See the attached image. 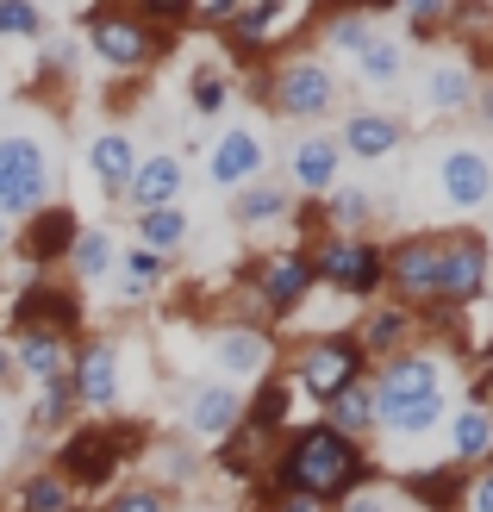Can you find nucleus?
Wrapping results in <instances>:
<instances>
[{"instance_id": "1", "label": "nucleus", "mask_w": 493, "mask_h": 512, "mask_svg": "<svg viewBox=\"0 0 493 512\" xmlns=\"http://www.w3.org/2000/svg\"><path fill=\"white\" fill-rule=\"evenodd\" d=\"M362 475H369V463H362V444L344 438V431L331 425H306L288 438V450L275 456L269 469V494H306V500H344L362 488Z\"/></svg>"}, {"instance_id": "2", "label": "nucleus", "mask_w": 493, "mask_h": 512, "mask_svg": "<svg viewBox=\"0 0 493 512\" xmlns=\"http://www.w3.org/2000/svg\"><path fill=\"white\" fill-rule=\"evenodd\" d=\"M369 400H375V425L400 431V438H419V431H431L444 419V363L425 356V350L387 356Z\"/></svg>"}, {"instance_id": "3", "label": "nucleus", "mask_w": 493, "mask_h": 512, "mask_svg": "<svg viewBox=\"0 0 493 512\" xmlns=\"http://www.w3.org/2000/svg\"><path fill=\"white\" fill-rule=\"evenodd\" d=\"M125 450H132V425H82L69 431L63 450H57V475L75 488H107V481L119 475Z\"/></svg>"}, {"instance_id": "4", "label": "nucleus", "mask_w": 493, "mask_h": 512, "mask_svg": "<svg viewBox=\"0 0 493 512\" xmlns=\"http://www.w3.org/2000/svg\"><path fill=\"white\" fill-rule=\"evenodd\" d=\"M50 194V157L38 138H0V219H32Z\"/></svg>"}, {"instance_id": "5", "label": "nucleus", "mask_w": 493, "mask_h": 512, "mask_svg": "<svg viewBox=\"0 0 493 512\" xmlns=\"http://www.w3.org/2000/svg\"><path fill=\"white\" fill-rule=\"evenodd\" d=\"M313 281H331L337 294H356V300H369L381 288V244L369 238H356V232H331L313 256Z\"/></svg>"}, {"instance_id": "6", "label": "nucleus", "mask_w": 493, "mask_h": 512, "mask_svg": "<svg viewBox=\"0 0 493 512\" xmlns=\"http://www.w3.org/2000/svg\"><path fill=\"white\" fill-rule=\"evenodd\" d=\"M362 344H356V331H319L313 344L300 350V363H294V381L313 400H331L337 388H350V381H362Z\"/></svg>"}, {"instance_id": "7", "label": "nucleus", "mask_w": 493, "mask_h": 512, "mask_svg": "<svg viewBox=\"0 0 493 512\" xmlns=\"http://www.w3.org/2000/svg\"><path fill=\"white\" fill-rule=\"evenodd\" d=\"M487 288V244L475 232H437V300L431 306H469Z\"/></svg>"}, {"instance_id": "8", "label": "nucleus", "mask_w": 493, "mask_h": 512, "mask_svg": "<svg viewBox=\"0 0 493 512\" xmlns=\"http://www.w3.org/2000/svg\"><path fill=\"white\" fill-rule=\"evenodd\" d=\"M381 281H394V300L400 306H431L437 300V232L419 238H400L394 250H381Z\"/></svg>"}, {"instance_id": "9", "label": "nucleus", "mask_w": 493, "mask_h": 512, "mask_svg": "<svg viewBox=\"0 0 493 512\" xmlns=\"http://www.w3.org/2000/svg\"><path fill=\"white\" fill-rule=\"evenodd\" d=\"M331 100H337V75L313 57H294L275 75V113L281 119H319V113H331Z\"/></svg>"}, {"instance_id": "10", "label": "nucleus", "mask_w": 493, "mask_h": 512, "mask_svg": "<svg viewBox=\"0 0 493 512\" xmlns=\"http://www.w3.org/2000/svg\"><path fill=\"white\" fill-rule=\"evenodd\" d=\"M88 44H94V57L100 63H113V69H144L150 57H157V32H150L144 19H119V13H94L88 25Z\"/></svg>"}, {"instance_id": "11", "label": "nucleus", "mask_w": 493, "mask_h": 512, "mask_svg": "<svg viewBox=\"0 0 493 512\" xmlns=\"http://www.w3.org/2000/svg\"><path fill=\"white\" fill-rule=\"evenodd\" d=\"M437 194L450 200L456 213H475L487 207V194H493V163L481 157V150H444V163H437Z\"/></svg>"}, {"instance_id": "12", "label": "nucleus", "mask_w": 493, "mask_h": 512, "mask_svg": "<svg viewBox=\"0 0 493 512\" xmlns=\"http://www.w3.org/2000/svg\"><path fill=\"white\" fill-rule=\"evenodd\" d=\"M319 281H313V263L294 250V256H269L263 269H256V294H263V306L275 319H288V313H300V300L313 294Z\"/></svg>"}, {"instance_id": "13", "label": "nucleus", "mask_w": 493, "mask_h": 512, "mask_svg": "<svg viewBox=\"0 0 493 512\" xmlns=\"http://www.w3.org/2000/svg\"><path fill=\"white\" fill-rule=\"evenodd\" d=\"M181 188H188V169H181V157H138L132 169V182H125V194H132V207L138 213H163L181 200Z\"/></svg>"}, {"instance_id": "14", "label": "nucleus", "mask_w": 493, "mask_h": 512, "mask_svg": "<svg viewBox=\"0 0 493 512\" xmlns=\"http://www.w3.org/2000/svg\"><path fill=\"white\" fill-rule=\"evenodd\" d=\"M75 400L82 406H113L119 400V350L107 338H88L82 350H75Z\"/></svg>"}, {"instance_id": "15", "label": "nucleus", "mask_w": 493, "mask_h": 512, "mask_svg": "<svg viewBox=\"0 0 493 512\" xmlns=\"http://www.w3.org/2000/svg\"><path fill=\"white\" fill-rule=\"evenodd\" d=\"M75 232H82V225H75L69 207H38L32 219H25V232H19V256H25V263H38V269L44 263H63Z\"/></svg>"}, {"instance_id": "16", "label": "nucleus", "mask_w": 493, "mask_h": 512, "mask_svg": "<svg viewBox=\"0 0 493 512\" xmlns=\"http://www.w3.org/2000/svg\"><path fill=\"white\" fill-rule=\"evenodd\" d=\"M75 319H82V300L50 288V281H38V288H25L19 306H13V331H75Z\"/></svg>"}, {"instance_id": "17", "label": "nucleus", "mask_w": 493, "mask_h": 512, "mask_svg": "<svg viewBox=\"0 0 493 512\" xmlns=\"http://www.w3.org/2000/svg\"><path fill=\"white\" fill-rule=\"evenodd\" d=\"M412 331H419V313L412 306H400V300H387V306H375L369 319H362V331H356V344H362V356H406V344H412Z\"/></svg>"}, {"instance_id": "18", "label": "nucleus", "mask_w": 493, "mask_h": 512, "mask_svg": "<svg viewBox=\"0 0 493 512\" xmlns=\"http://www.w3.org/2000/svg\"><path fill=\"white\" fill-rule=\"evenodd\" d=\"M244 419V388H231V381H213V388H200L188 400V431L194 438H231Z\"/></svg>"}, {"instance_id": "19", "label": "nucleus", "mask_w": 493, "mask_h": 512, "mask_svg": "<svg viewBox=\"0 0 493 512\" xmlns=\"http://www.w3.org/2000/svg\"><path fill=\"white\" fill-rule=\"evenodd\" d=\"M263 163H269V150L256 132H225L213 144V182L219 188H250L256 175H263Z\"/></svg>"}, {"instance_id": "20", "label": "nucleus", "mask_w": 493, "mask_h": 512, "mask_svg": "<svg viewBox=\"0 0 493 512\" xmlns=\"http://www.w3.org/2000/svg\"><path fill=\"white\" fill-rule=\"evenodd\" d=\"M337 150H344V157H362V163L394 157V150H400V119H387V113H350L344 132H337Z\"/></svg>"}, {"instance_id": "21", "label": "nucleus", "mask_w": 493, "mask_h": 512, "mask_svg": "<svg viewBox=\"0 0 493 512\" xmlns=\"http://www.w3.org/2000/svg\"><path fill=\"white\" fill-rule=\"evenodd\" d=\"M88 169H94V182L107 194H125V182H132V169H138V144L125 132H100L88 144Z\"/></svg>"}, {"instance_id": "22", "label": "nucleus", "mask_w": 493, "mask_h": 512, "mask_svg": "<svg viewBox=\"0 0 493 512\" xmlns=\"http://www.w3.org/2000/svg\"><path fill=\"white\" fill-rule=\"evenodd\" d=\"M337 138H300L294 144V157H288V175H294V188H306V194H325L331 182H337Z\"/></svg>"}, {"instance_id": "23", "label": "nucleus", "mask_w": 493, "mask_h": 512, "mask_svg": "<svg viewBox=\"0 0 493 512\" xmlns=\"http://www.w3.org/2000/svg\"><path fill=\"white\" fill-rule=\"evenodd\" d=\"M213 356H219V369H225V375L250 381V375H263V369H269V338H263V331H250V325H231V331H219Z\"/></svg>"}, {"instance_id": "24", "label": "nucleus", "mask_w": 493, "mask_h": 512, "mask_svg": "<svg viewBox=\"0 0 493 512\" xmlns=\"http://www.w3.org/2000/svg\"><path fill=\"white\" fill-rule=\"evenodd\" d=\"M13 350V369H25L32 381H50V375H63V331H13L7 338Z\"/></svg>"}, {"instance_id": "25", "label": "nucleus", "mask_w": 493, "mask_h": 512, "mask_svg": "<svg viewBox=\"0 0 493 512\" xmlns=\"http://www.w3.org/2000/svg\"><path fill=\"white\" fill-rule=\"evenodd\" d=\"M462 494H469V481L456 469H425V475L400 481V500H412L419 512H450V506H462Z\"/></svg>"}, {"instance_id": "26", "label": "nucleus", "mask_w": 493, "mask_h": 512, "mask_svg": "<svg viewBox=\"0 0 493 512\" xmlns=\"http://www.w3.org/2000/svg\"><path fill=\"white\" fill-rule=\"evenodd\" d=\"M288 406H294V388L275 375V381H263V388H256V400L244 406V419H238V425L250 431V438H263V444H269L275 431H281V419H288Z\"/></svg>"}, {"instance_id": "27", "label": "nucleus", "mask_w": 493, "mask_h": 512, "mask_svg": "<svg viewBox=\"0 0 493 512\" xmlns=\"http://www.w3.org/2000/svg\"><path fill=\"white\" fill-rule=\"evenodd\" d=\"M319 425H331V431H344V438H356V444H362V431L375 425V400H369V388H362V381L337 388V394L325 400V419H319Z\"/></svg>"}, {"instance_id": "28", "label": "nucleus", "mask_w": 493, "mask_h": 512, "mask_svg": "<svg viewBox=\"0 0 493 512\" xmlns=\"http://www.w3.org/2000/svg\"><path fill=\"white\" fill-rule=\"evenodd\" d=\"M425 100L437 113H462V107H475V69L469 63H437L425 75Z\"/></svg>"}, {"instance_id": "29", "label": "nucleus", "mask_w": 493, "mask_h": 512, "mask_svg": "<svg viewBox=\"0 0 493 512\" xmlns=\"http://www.w3.org/2000/svg\"><path fill=\"white\" fill-rule=\"evenodd\" d=\"M188 244V213L181 207H163V213H138V250L150 256H169Z\"/></svg>"}, {"instance_id": "30", "label": "nucleus", "mask_w": 493, "mask_h": 512, "mask_svg": "<svg viewBox=\"0 0 493 512\" xmlns=\"http://www.w3.org/2000/svg\"><path fill=\"white\" fill-rule=\"evenodd\" d=\"M450 444H456V463H481V456H493V413H487V406H469V413H456Z\"/></svg>"}, {"instance_id": "31", "label": "nucleus", "mask_w": 493, "mask_h": 512, "mask_svg": "<svg viewBox=\"0 0 493 512\" xmlns=\"http://www.w3.org/2000/svg\"><path fill=\"white\" fill-rule=\"evenodd\" d=\"M19 512H75V494L57 469H38L19 481Z\"/></svg>"}, {"instance_id": "32", "label": "nucleus", "mask_w": 493, "mask_h": 512, "mask_svg": "<svg viewBox=\"0 0 493 512\" xmlns=\"http://www.w3.org/2000/svg\"><path fill=\"white\" fill-rule=\"evenodd\" d=\"M69 263H75V275L82 281H100V275H113V232H75V244H69Z\"/></svg>"}, {"instance_id": "33", "label": "nucleus", "mask_w": 493, "mask_h": 512, "mask_svg": "<svg viewBox=\"0 0 493 512\" xmlns=\"http://www.w3.org/2000/svg\"><path fill=\"white\" fill-rule=\"evenodd\" d=\"M75 406H82V400H75V381H69V369H63V375H50V381H44V394H38V413H32V419L50 431V425H63Z\"/></svg>"}, {"instance_id": "34", "label": "nucleus", "mask_w": 493, "mask_h": 512, "mask_svg": "<svg viewBox=\"0 0 493 512\" xmlns=\"http://www.w3.org/2000/svg\"><path fill=\"white\" fill-rule=\"evenodd\" d=\"M369 19H362V13H331L325 19V44L331 50H344V57H362V50H369Z\"/></svg>"}, {"instance_id": "35", "label": "nucleus", "mask_w": 493, "mask_h": 512, "mask_svg": "<svg viewBox=\"0 0 493 512\" xmlns=\"http://www.w3.org/2000/svg\"><path fill=\"white\" fill-rule=\"evenodd\" d=\"M281 213H288V188H244L238 194V219L244 225H263V219H281Z\"/></svg>"}, {"instance_id": "36", "label": "nucleus", "mask_w": 493, "mask_h": 512, "mask_svg": "<svg viewBox=\"0 0 493 512\" xmlns=\"http://www.w3.org/2000/svg\"><path fill=\"white\" fill-rule=\"evenodd\" d=\"M0 38H44V13L32 0H0Z\"/></svg>"}, {"instance_id": "37", "label": "nucleus", "mask_w": 493, "mask_h": 512, "mask_svg": "<svg viewBox=\"0 0 493 512\" xmlns=\"http://www.w3.org/2000/svg\"><path fill=\"white\" fill-rule=\"evenodd\" d=\"M356 63H362V75H369V82H394L406 57H400V44H394V38H369V50H362Z\"/></svg>"}, {"instance_id": "38", "label": "nucleus", "mask_w": 493, "mask_h": 512, "mask_svg": "<svg viewBox=\"0 0 493 512\" xmlns=\"http://www.w3.org/2000/svg\"><path fill=\"white\" fill-rule=\"evenodd\" d=\"M100 512H169V494L157 488V481H138V488H119Z\"/></svg>"}, {"instance_id": "39", "label": "nucleus", "mask_w": 493, "mask_h": 512, "mask_svg": "<svg viewBox=\"0 0 493 512\" xmlns=\"http://www.w3.org/2000/svg\"><path fill=\"white\" fill-rule=\"evenodd\" d=\"M163 281V256H150L132 244V256H125V294H150Z\"/></svg>"}, {"instance_id": "40", "label": "nucleus", "mask_w": 493, "mask_h": 512, "mask_svg": "<svg viewBox=\"0 0 493 512\" xmlns=\"http://www.w3.org/2000/svg\"><path fill=\"white\" fill-rule=\"evenodd\" d=\"M337 512H406V500L394 494V488H356V494H344V506H337Z\"/></svg>"}, {"instance_id": "41", "label": "nucleus", "mask_w": 493, "mask_h": 512, "mask_svg": "<svg viewBox=\"0 0 493 512\" xmlns=\"http://www.w3.org/2000/svg\"><path fill=\"white\" fill-rule=\"evenodd\" d=\"M194 107H200V113H219V107H225V75H219V69H200V75H194Z\"/></svg>"}, {"instance_id": "42", "label": "nucleus", "mask_w": 493, "mask_h": 512, "mask_svg": "<svg viewBox=\"0 0 493 512\" xmlns=\"http://www.w3.org/2000/svg\"><path fill=\"white\" fill-rule=\"evenodd\" d=\"M362 219H369V200L350 194V188H337L331 194V225H362Z\"/></svg>"}, {"instance_id": "43", "label": "nucleus", "mask_w": 493, "mask_h": 512, "mask_svg": "<svg viewBox=\"0 0 493 512\" xmlns=\"http://www.w3.org/2000/svg\"><path fill=\"white\" fill-rule=\"evenodd\" d=\"M400 7H406V19L419 25V32H431V25L450 19V0H400Z\"/></svg>"}, {"instance_id": "44", "label": "nucleus", "mask_w": 493, "mask_h": 512, "mask_svg": "<svg viewBox=\"0 0 493 512\" xmlns=\"http://www.w3.org/2000/svg\"><path fill=\"white\" fill-rule=\"evenodd\" d=\"M462 500H469V512H493V469L481 481H469V494H462Z\"/></svg>"}, {"instance_id": "45", "label": "nucleus", "mask_w": 493, "mask_h": 512, "mask_svg": "<svg viewBox=\"0 0 493 512\" xmlns=\"http://www.w3.org/2000/svg\"><path fill=\"white\" fill-rule=\"evenodd\" d=\"M269 512H331V506L325 500H306V494H275Z\"/></svg>"}, {"instance_id": "46", "label": "nucleus", "mask_w": 493, "mask_h": 512, "mask_svg": "<svg viewBox=\"0 0 493 512\" xmlns=\"http://www.w3.org/2000/svg\"><path fill=\"white\" fill-rule=\"evenodd\" d=\"M138 7H144L150 19H163V25H169V19H181V13H188L194 0H138Z\"/></svg>"}, {"instance_id": "47", "label": "nucleus", "mask_w": 493, "mask_h": 512, "mask_svg": "<svg viewBox=\"0 0 493 512\" xmlns=\"http://www.w3.org/2000/svg\"><path fill=\"white\" fill-rule=\"evenodd\" d=\"M194 7H200V13H213V19H225L231 7H238V0H194Z\"/></svg>"}, {"instance_id": "48", "label": "nucleus", "mask_w": 493, "mask_h": 512, "mask_svg": "<svg viewBox=\"0 0 493 512\" xmlns=\"http://www.w3.org/2000/svg\"><path fill=\"white\" fill-rule=\"evenodd\" d=\"M13 381V350H7V338H0V388Z\"/></svg>"}, {"instance_id": "49", "label": "nucleus", "mask_w": 493, "mask_h": 512, "mask_svg": "<svg viewBox=\"0 0 493 512\" xmlns=\"http://www.w3.org/2000/svg\"><path fill=\"white\" fill-rule=\"evenodd\" d=\"M7 444H13V413L0 406V450H7Z\"/></svg>"}, {"instance_id": "50", "label": "nucleus", "mask_w": 493, "mask_h": 512, "mask_svg": "<svg viewBox=\"0 0 493 512\" xmlns=\"http://www.w3.org/2000/svg\"><path fill=\"white\" fill-rule=\"evenodd\" d=\"M356 7H400V0H356Z\"/></svg>"}, {"instance_id": "51", "label": "nucleus", "mask_w": 493, "mask_h": 512, "mask_svg": "<svg viewBox=\"0 0 493 512\" xmlns=\"http://www.w3.org/2000/svg\"><path fill=\"white\" fill-rule=\"evenodd\" d=\"M7 238H13V232H7V219H0V250H7Z\"/></svg>"}, {"instance_id": "52", "label": "nucleus", "mask_w": 493, "mask_h": 512, "mask_svg": "<svg viewBox=\"0 0 493 512\" xmlns=\"http://www.w3.org/2000/svg\"><path fill=\"white\" fill-rule=\"evenodd\" d=\"M487 200H493V194H487Z\"/></svg>"}]
</instances>
